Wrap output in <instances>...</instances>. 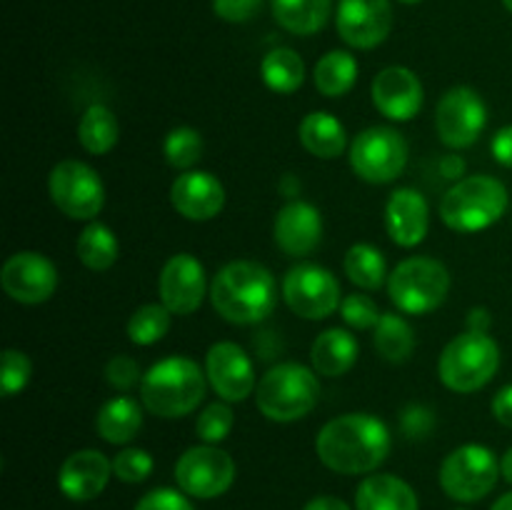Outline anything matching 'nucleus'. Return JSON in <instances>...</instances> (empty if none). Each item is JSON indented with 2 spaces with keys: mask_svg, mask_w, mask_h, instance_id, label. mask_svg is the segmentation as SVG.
Wrapping results in <instances>:
<instances>
[{
  "mask_svg": "<svg viewBox=\"0 0 512 510\" xmlns=\"http://www.w3.org/2000/svg\"><path fill=\"white\" fill-rule=\"evenodd\" d=\"M393 448L388 425L370 413H345L328 420L315 438L320 463L340 475L375 473Z\"/></svg>",
  "mask_w": 512,
  "mask_h": 510,
  "instance_id": "f257e3e1",
  "label": "nucleus"
},
{
  "mask_svg": "<svg viewBox=\"0 0 512 510\" xmlns=\"http://www.w3.org/2000/svg\"><path fill=\"white\" fill-rule=\"evenodd\" d=\"M215 313L233 325L263 323L278 305V283L265 265L233 260L215 273L210 283Z\"/></svg>",
  "mask_w": 512,
  "mask_h": 510,
  "instance_id": "f03ea898",
  "label": "nucleus"
},
{
  "mask_svg": "<svg viewBox=\"0 0 512 510\" xmlns=\"http://www.w3.org/2000/svg\"><path fill=\"white\" fill-rule=\"evenodd\" d=\"M205 370L185 355H170L158 360L140 383V400L145 410L158 418H183L205 398Z\"/></svg>",
  "mask_w": 512,
  "mask_h": 510,
  "instance_id": "7ed1b4c3",
  "label": "nucleus"
},
{
  "mask_svg": "<svg viewBox=\"0 0 512 510\" xmlns=\"http://www.w3.org/2000/svg\"><path fill=\"white\" fill-rule=\"evenodd\" d=\"M508 205L505 183L490 175H468L443 195L440 218L455 233H480L498 223Z\"/></svg>",
  "mask_w": 512,
  "mask_h": 510,
  "instance_id": "20e7f679",
  "label": "nucleus"
},
{
  "mask_svg": "<svg viewBox=\"0 0 512 510\" xmlns=\"http://www.w3.org/2000/svg\"><path fill=\"white\" fill-rule=\"evenodd\" d=\"M320 398L318 373L300 363H278L255 388L258 410L273 423H293L313 413Z\"/></svg>",
  "mask_w": 512,
  "mask_h": 510,
  "instance_id": "39448f33",
  "label": "nucleus"
},
{
  "mask_svg": "<svg viewBox=\"0 0 512 510\" xmlns=\"http://www.w3.org/2000/svg\"><path fill=\"white\" fill-rule=\"evenodd\" d=\"M500 368V348L488 333L465 330L445 345L438 375L453 393H475L495 378Z\"/></svg>",
  "mask_w": 512,
  "mask_h": 510,
  "instance_id": "423d86ee",
  "label": "nucleus"
},
{
  "mask_svg": "<svg viewBox=\"0 0 512 510\" xmlns=\"http://www.w3.org/2000/svg\"><path fill=\"white\" fill-rule=\"evenodd\" d=\"M450 293V273L440 260L405 258L388 275V295L405 315H425L445 303Z\"/></svg>",
  "mask_w": 512,
  "mask_h": 510,
  "instance_id": "0eeeda50",
  "label": "nucleus"
},
{
  "mask_svg": "<svg viewBox=\"0 0 512 510\" xmlns=\"http://www.w3.org/2000/svg\"><path fill=\"white\" fill-rule=\"evenodd\" d=\"M500 460L480 443H465L440 465V488L458 503H475L493 493L500 478Z\"/></svg>",
  "mask_w": 512,
  "mask_h": 510,
  "instance_id": "6e6552de",
  "label": "nucleus"
},
{
  "mask_svg": "<svg viewBox=\"0 0 512 510\" xmlns=\"http://www.w3.org/2000/svg\"><path fill=\"white\" fill-rule=\"evenodd\" d=\"M350 165L365 183H393L408 165V143L388 125H373L350 143Z\"/></svg>",
  "mask_w": 512,
  "mask_h": 510,
  "instance_id": "1a4fd4ad",
  "label": "nucleus"
},
{
  "mask_svg": "<svg viewBox=\"0 0 512 510\" xmlns=\"http://www.w3.org/2000/svg\"><path fill=\"white\" fill-rule=\"evenodd\" d=\"M48 193L55 208L73 220H95L105 205V185L83 160H60L48 175Z\"/></svg>",
  "mask_w": 512,
  "mask_h": 510,
  "instance_id": "9d476101",
  "label": "nucleus"
},
{
  "mask_svg": "<svg viewBox=\"0 0 512 510\" xmlns=\"http://www.w3.org/2000/svg\"><path fill=\"white\" fill-rule=\"evenodd\" d=\"M283 300L305 320H325L340 310L343 293L333 270L318 263H300L283 278Z\"/></svg>",
  "mask_w": 512,
  "mask_h": 510,
  "instance_id": "9b49d317",
  "label": "nucleus"
},
{
  "mask_svg": "<svg viewBox=\"0 0 512 510\" xmlns=\"http://www.w3.org/2000/svg\"><path fill=\"white\" fill-rule=\"evenodd\" d=\"M233 480L235 460L218 445H193L175 463V483L190 498H220L228 493Z\"/></svg>",
  "mask_w": 512,
  "mask_h": 510,
  "instance_id": "f8f14e48",
  "label": "nucleus"
},
{
  "mask_svg": "<svg viewBox=\"0 0 512 510\" xmlns=\"http://www.w3.org/2000/svg\"><path fill=\"white\" fill-rule=\"evenodd\" d=\"M488 125V105L478 90L455 85L440 98L435 108V130L448 148L463 150L478 143Z\"/></svg>",
  "mask_w": 512,
  "mask_h": 510,
  "instance_id": "ddd939ff",
  "label": "nucleus"
},
{
  "mask_svg": "<svg viewBox=\"0 0 512 510\" xmlns=\"http://www.w3.org/2000/svg\"><path fill=\"white\" fill-rule=\"evenodd\" d=\"M0 285L15 303L40 305L50 300V295L58 288V270L53 260L45 258L43 253L20 250L5 260L0 270Z\"/></svg>",
  "mask_w": 512,
  "mask_h": 510,
  "instance_id": "4468645a",
  "label": "nucleus"
},
{
  "mask_svg": "<svg viewBox=\"0 0 512 510\" xmlns=\"http://www.w3.org/2000/svg\"><path fill=\"white\" fill-rule=\"evenodd\" d=\"M205 375L225 403H243L258 388L253 360L238 343L230 340L210 345L205 355Z\"/></svg>",
  "mask_w": 512,
  "mask_h": 510,
  "instance_id": "2eb2a0df",
  "label": "nucleus"
},
{
  "mask_svg": "<svg viewBox=\"0 0 512 510\" xmlns=\"http://www.w3.org/2000/svg\"><path fill=\"white\" fill-rule=\"evenodd\" d=\"M335 23L350 48H378L393 28V5L390 0H340Z\"/></svg>",
  "mask_w": 512,
  "mask_h": 510,
  "instance_id": "dca6fc26",
  "label": "nucleus"
},
{
  "mask_svg": "<svg viewBox=\"0 0 512 510\" xmlns=\"http://www.w3.org/2000/svg\"><path fill=\"white\" fill-rule=\"evenodd\" d=\"M205 268L195 255L178 253L168 258L158 278L160 303L173 315H190L203 305Z\"/></svg>",
  "mask_w": 512,
  "mask_h": 510,
  "instance_id": "f3484780",
  "label": "nucleus"
},
{
  "mask_svg": "<svg viewBox=\"0 0 512 510\" xmlns=\"http://www.w3.org/2000/svg\"><path fill=\"white\" fill-rule=\"evenodd\" d=\"M373 105L395 123H408L423 108V83L418 75L403 65L383 68L370 85Z\"/></svg>",
  "mask_w": 512,
  "mask_h": 510,
  "instance_id": "a211bd4d",
  "label": "nucleus"
},
{
  "mask_svg": "<svg viewBox=\"0 0 512 510\" xmlns=\"http://www.w3.org/2000/svg\"><path fill=\"white\" fill-rule=\"evenodd\" d=\"M275 245L290 258H305L323 240V218L320 210L308 200H290L278 210L273 225Z\"/></svg>",
  "mask_w": 512,
  "mask_h": 510,
  "instance_id": "6ab92c4d",
  "label": "nucleus"
},
{
  "mask_svg": "<svg viewBox=\"0 0 512 510\" xmlns=\"http://www.w3.org/2000/svg\"><path fill=\"white\" fill-rule=\"evenodd\" d=\"M170 203L183 218L203 223L225 208V188L208 170H185L170 185Z\"/></svg>",
  "mask_w": 512,
  "mask_h": 510,
  "instance_id": "aec40b11",
  "label": "nucleus"
},
{
  "mask_svg": "<svg viewBox=\"0 0 512 510\" xmlns=\"http://www.w3.org/2000/svg\"><path fill=\"white\" fill-rule=\"evenodd\" d=\"M113 475V460L105 458L100 450H75L63 460L58 473V488L65 498L75 503H88L98 498Z\"/></svg>",
  "mask_w": 512,
  "mask_h": 510,
  "instance_id": "412c9836",
  "label": "nucleus"
},
{
  "mask_svg": "<svg viewBox=\"0 0 512 510\" xmlns=\"http://www.w3.org/2000/svg\"><path fill=\"white\" fill-rule=\"evenodd\" d=\"M385 233L400 248H415L430 228L428 200L415 188H398L385 203Z\"/></svg>",
  "mask_w": 512,
  "mask_h": 510,
  "instance_id": "4be33fe9",
  "label": "nucleus"
},
{
  "mask_svg": "<svg viewBox=\"0 0 512 510\" xmlns=\"http://www.w3.org/2000/svg\"><path fill=\"white\" fill-rule=\"evenodd\" d=\"M355 510H420L413 485L390 473L368 475L355 490Z\"/></svg>",
  "mask_w": 512,
  "mask_h": 510,
  "instance_id": "5701e85b",
  "label": "nucleus"
},
{
  "mask_svg": "<svg viewBox=\"0 0 512 510\" xmlns=\"http://www.w3.org/2000/svg\"><path fill=\"white\" fill-rule=\"evenodd\" d=\"M358 360V340L345 328H328L315 338L310 348L313 370L323 378H340Z\"/></svg>",
  "mask_w": 512,
  "mask_h": 510,
  "instance_id": "b1692460",
  "label": "nucleus"
},
{
  "mask_svg": "<svg viewBox=\"0 0 512 510\" xmlns=\"http://www.w3.org/2000/svg\"><path fill=\"white\" fill-rule=\"evenodd\" d=\"M300 143L310 155L323 160H333L343 155L345 145H348V135H345V125L335 118L328 110H313L300 120Z\"/></svg>",
  "mask_w": 512,
  "mask_h": 510,
  "instance_id": "393cba45",
  "label": "nucleus"
},
{
  "mask_svg": "<svg viewBox=\"0 0 512 510\" xmlns=\"http://www.w3.org/2000/svg\"><path fill=\"white\" fill-rule=\"evenodd\" d=\"M140 428H143V410H140L138 400L128 398V395L110 398L95 418V430L110 445L130 443L140 433Z\"/></svg>",
  "mask_w": 512,
  "mask_h": 510,
  "instance_id": "a878e982",
  "label": "nucleus"
},
{
  "mask_svg": "<svg viewBox=\"0 0 512 510\" xmlns=\"http://www.w3.org/2000/svg\"><path fill=\"white\" fill-rule=\"evenodd\" d=\"M333 0H273V15L293 35H313L325 28Z\"/></svg>",
  "mask_w": 512,
  "mask_h": 510,
  "instance_id": "bb28decb",
  "label": "nucleus"
},
{
  "mask_svg": "<svg viewBox=\"0 0 512 510\" xmlns=\"http://www.w3.org/2000/svg\"><path fill=\"white\" fill-rule=\"evenodd\" d=\"M120 125L113 110L103 103H93L85 108L78 123V143L90 155H105L118 145Z\"/></svg>",
  "mask_w": 512,
  "mask_h": 510,
  "instance_id": "cd10ccee",
  "label": "nucleus"
},
{
  "mask_svg": "<svg viewBox=\"0 0 512 510\" xmlns=\"http://www.w3.org/2000/svg\"><path fill=\"white\" fill-rule=\"evenodd\" d=\"M313 80L325 98H343L358 80V60L348 50H330L315 63Z\"/></svg>",
  "mask_w": 512,
  "mask_h": 510,
  "instance_id": "c85d7f7f",
  "label": "nucleus"
},
{
  "mask_svg": "<svg viewBox=\"0 0 512 510\" xmlns=\"http://www.w3.org/2000/svg\"><path fill=\"white\" fill-rule=\"evenodd\" d=\"M75 253H78L80 263H83L85 268L100 273V270L113 268L115 260H118L120 255V245L108 225L100 223V220H90L83 228V233L78 235Z\"/></svg>",
  "mask_w": 512,
  "mask_h": 510,
  "instance_id": "c756f323",
  "label": "nucleus"
},
{
  "mask_svg": "<svg viewBox=\"0 0 512 510\" xmlns=\"http://www.w3.org/2000/svg\"><path fill=\"white\" fill-rule=\"evenodd\" d=\"M260 78L273 93L290 95L305 83V63L293 48H275L260 63Z\"/></svg>",
  "mask_w": 512,
  "mask_h": 510,
  "instance_id": "7c9ffc66",
  "label": "nucleus"
},
{
  "mask_svg": "<svg viewBox=\"0 0 512 510\" xmlns=\"http://www.w3.org/2000/svg\"><path fill=\"white\" fill-rule=\"evenodd\" d=\"M375 350L390 363H405L415 350L413 325L400 313H383L373 330Z\"/></svg>",
  "mask_w": 512,
  "mask_h": 510,
  "instance_id": "2f4dec72",
  "label": "nucleus"
},
{
  "mask_svg": "<svg viewBox=\"0 0 512 510\" xmlns=\"http://www.w3.org/2000/svg\"><path fill=\"white\" fill-rule=\"evenodd\" d=\"M343 268L350 283L363 290H378L388 280V263H385L383 250L370 243H355L345 253Z\"/></svg>",
  "mask_w": 512,
  "mask_h": 510,
  "instance_id": "473e14b6",
  "label": "nucleus"
},
{
  "mask_svg": "<svg viewBox=\"0 0 512 510\" xmlns=\"http://www.w3.org/2000/svg\"><path fill=\"white\" fill-rule=\"evenodd\" d=\"M170 313L163 303H145L130 315L128 320V338L130 343L140 345H155L158 340H163L170 330Z\"/></svg>",
  "mask_w": 512,
  "mask_h": 510,
  "instance_id": "72a5a7b5",
  "label": "nucleus"
},
{
  "mask_svg": "<svg viewBox=\"0 0 512 510\" xmlns=\"http://www.w3.org/2000/svg\"><path fill=\"white\" fill-rule=\"evenodd\" d=\"M163 155L170 168L180 170V173L193 170L200 163V158H203V138L190 125H178V128H173L165 135Z\"/></svg>",
  "mask_w": 512,
  "mask_h": 510,
  "instance_id": "f704fd0d",
  "label": "nucleus"
},
{
  "mask_svg": "<svg viewBox=\"0 0 512 510\" xmlns=\"http://www.w3.org/2000/svg\"><path fill=\"white\" fill-rule=\"evenodd\" d=\"M235 425V413L225 400H218V403H210L200 410L198 420H195V433L203 443H223L230 435Z\"/></svg>",
  "mask_w": 512,
  "mask_h": 510,
  "instance_id": "c9c22d12",
  "label": "nucleus"
},
{
  "mask_svg": "<svg viewBox=\"0 0 512 510\" xmlns=\"http://www.w3.org/2000/svg\"><path fill=\"white\" fill-rule=\"evenodd\" d=\"M153 455L143 448H125L113 458V475L123 483H143L153 473Z\"/></svg>",
  "mask_w": 512,
  "mask_h": 510,
  "instance_id": "e433bc0d",
  "label": "nucleus"
},
{
  "mask_svg": "<svg viewBox=\"0 0 512 510\" xmlns=\"http://www.w3.org/2000/svg\"><path fill=\"white\" fill-rule=\"evenodd\" d=\"M30 375H33V363H30L28 355L15 348L5 350L3 370H0V390H3L5 398L20 393L30 383Z\"/></svg>",
  "mask_w": 512,
  "mask_h": 510,
  "instance_id": "4c0bfd02",
  "label": "nucleus"
},
{
  "mask_svg": "<svg viewBox=\"0 0 512 510\" xmlns=\"http://www.w3.org/2000/svg\"><path fill=\"white\" fill-rule=\"evenodd\" d=\"M340 315H343L345 323L350 325L353 330H375L380 320V308L375 305L373 298L368 295H345L343 303H340Z\"/></svg>",
  "mask_w": 512,
  "mask_h": 510,
  "instance_id": "58836bf2",
  "label": "nucleus"
},
{
  "mask_svg": "<svg viewBox=\"0 0 512 510\" xmlns=\"http://www.w3.org/2000/svg\"><path fill=\"white\" fill-rule=\"evenodd\" d=\"M400 430L408 440H423L435 430V413L428 405L413 403L400 413Z\"/></svg>",
  "mask_w": 512,
  "mask_h": 510,
  "instance_id": "ea45409f",
  "label": "nucleus"
},
{
  "mask_svg": "<svg viewBox=\"0 0 512 510\" xmlns=\"http://www.w3.org/2000/svg\"><path fill=\"white\" fill-rule=\"evenodd\" d=\"M105 380H108L115 390L128 393L135 385L143 383V375H140V365L135 363L130 355H115V358H110L108 365H105Z\"/></svg>",
  "mask_w": 512,
  "mask_h": 510,
  "instance_id": "a19ab883",
  "label": "nucleus"
},
{
  "mask_svg": "<svg viewBox=\"0 0 512 510\" xmlns=\"http://www.w3.org/2000/svg\"><path fill=\"white\" fill-rule=\"evenodd\" d=\"M133 510H195L183 490L155 488L135 503Z\"/></svg>",
  "mask_w": 512,
  "mask_h": 510,
  "instance_id": "79ce46f5",
  "label": "nucleus"
},
{
  "mask_svg": "<svg viewBox=\"0 0 512 510\" xmlns=\"http://www.w3.org/2000/svg\"><path fill=\"white\" fill-rule=\"evenodd\" d=\"M263 8V0H213V10L228 23H248Z\"/></svg>",
  "mask_w": 512,
  "mask_h": 510,
  "instance_id": "37998d69",
  "label": "nucleus"
},
{
  "mask_svg": "<svg viewBox=\"0 0 512 510\" xmlns=\"http://www.w3.org/2000/svg\"><path fill=\"white\" fill-rule=\"evenodd\" d=\"M490 150H493V158L498 160L500 165L512 168V125H505V128H500L498 133H495Z\"/></svg>",
  "mask_w": 512,
  "mask_h": 510,
  "instance_id": "c03bdc74",
  "label": "nucleus"
},
{
  "mask_svg": "<svg viewBox=\"0 0 512 510\" xmlns=\"http://www.w3.org/2000/svg\"><path fill=\"white\" fill-rule=\"evenodd\" d=\"M493 415L505 428H512V385H505L493 398Z\"/></svg>",
  "mask_w": 512,
  "mask_h": 510,
  "instance_id": "a18cd8bd",
  "label": "nucleus"
},
{
  "mask_svg": "<svg viewBox=\"0 0 512 510\" xmlns=\"http://www.w3.org/2000/svg\"><path fill=\"white\" fill-rule=\"evenodd\" d=\"M440 173H443V178L458 183L465 175V160L460 158V155H445V158L440 160Z\"/></svg>",
  "mask_w": 512,
  "mask_h": 510,
  "instance_id": "49530a36",
  "label": "nucleus"
},
{
  "mask_svg": "<svg viewBox=\"0 0 512 510\" xmlns=\"http://www.w3.org/2000/svg\"><path fill=\"white\" fill-rule=\"evenodd\" d=\"M490 325H493V318L488 308H473L468 313V330L473 333H490Z\"/></svg>",
  "mask_w": 512,
  "mask_h": 510,
  "instance_id": "de8ad7c7",
  "label": "nucleus"
},
{
  "mask_svg": "<svg viewBox=\"0 0 512 510\" xmlns=\"http://www.w3.org/2000/svg\"><path fill=\"white\" fill-rule=\"evenodd\" d=\"M303 510H350V505L335 495H318V498L308 500Z\"/></svg>",
  "mask_w": 512,
  "mask_h": 510,
  "instance_id": "09e8293b",
  "label": "nucleus"
},
{
  "mask_svg": "<svg viewBox=\"0 0 512 510\" xmlns=\"http://www.w3.org/2000/svg\"><path fill=\"white\" fill-rule=\"evenodd\" d=\"M500 473H503V478L512 485V448L505 450L503 460H500Z\"/></svg>",
  "mask_w": 512,
  "mask_h": 510,
  "instance_id": "8fccbe9b",
  "label": "nucleus"
},
{
  "mask_svg": "<svg viewBox=\"0 0 512 510\" xmlns=\"http://www.w3.org/2000/svg\"><path fill=\"white\" fill-rule=\"evenodd\" d=\"M490 510H512V490H510V493L500 495V498L495 500L493 508H490Z\"/></svg>",
  "mask_w": 512,
  "mask_h": 510,
  "instance_id": "3c124183",
  "label": "nucleus"
},
{
  "mask_svg": "<svg viewBox=\"0 0 512 510\" xmlns=\"http://www.w3.org/2000/svg\"><path fill=\"white\" fill-rule=\"evenodd\" d=\"M503 5H505V8H508L510 13H512V0H503Z\"/></svg>",
  "mask_w": 512,
  "mask_h": 510,
  "instance_id": "603ef678",
  "label": "nucleus"
},
{
  "mask_svg": "<svg viewBox=\"0 0 512 510\" xmlns=\"http://www.w3.org/2000/svg\"><path fill=\"white\" fill-rule=\"evenodd\" d=\"M400 3H408L410 5V3H420V0H400Z\"/></svg>",
  "mask_w": 512,
  "mask_h": 510,
  "instance_id": "864d4df0",
  "label": "nucleus"
}]
</instances>
